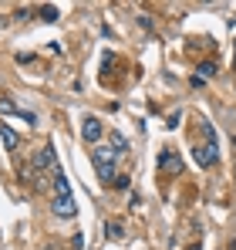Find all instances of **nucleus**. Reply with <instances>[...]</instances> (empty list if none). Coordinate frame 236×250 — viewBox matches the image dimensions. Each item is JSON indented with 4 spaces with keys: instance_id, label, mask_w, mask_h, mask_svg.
<instances>
[{
    "instance_id": "nucleus-1",
    "label": "nucleus",
    "mask_w": 236,
    "mask_h": 250,
    "mask_svg": "<svg viewBox=\"0 0 236 250\" xmlns=\"http://www.w3.org/2000/svg\"><path fill=\"white\" fill-rule=\"evenodd\" d=\"M51 176H54V213H58L61 220H75V213H78V207H75V196H71L68 176L61 172V166L54 169Z\"/></svg>"
},
{
    "instance_id": "nucleus-2",
    "label": "nucleus",
    "mask_w": 236,
    "mask_h": 250,
    "mask_svg": "<svg viewBox=\"0 0 236 250\" xmlns=\"http://www.w3.org/2000/svg\"><path fill=\"white\" fill-rule=\"evenodd\" d=\"M91 159H95V169H98V179L112 183V176H115V152H112V146H95Z\"/></svg>"
},
{
    "instance_id": "nucleus-3",
    "label": "nucleus",
    "mask_w": 236,
    "mask_h": 250,
    "mask_svg": "<svg viewBox=\"0 0 236 250\" xmlns=\"http://www.w3.org/2000/svg\"><path fill=\"white\" fill-rule=\"evenodd\" d=\"M31 169H34V172H54V169H58L54 149H51V146H40L38 152H34V159H31Z\"/></svg>"
},
{
    "instance_id": "nucleus-4",
    "label": "nucleus",
    "mask_w": 236,
    "mask_h": 250,
    "mask_svg": "<svg viewBox=\"0 0 236 250\" xmlns=\"http://www.w3.org/2000/svg\"><path fill=\"white\" fill-rule=\"evenodd\" d=\"M193 159H196L202 169L216 166V159H219V149H216V142H206V146H193Z\"/></svg>"
},
{
    "instance_id": "nucleus-5",
    "label": "nucleus",
    "mask_w": 236,
    "mask_h": 250,
    "mask_svg": "<svg viewBox=\"0 0 236 250\" xmlns=\"http://www.w3.org/2000/svg\"><path fill=\"white\" fill-rule=\"evenodd\" d=\"M101 122L95 119V115H88L84 122H81V135H84V142H91V146H98V139H101Z\"/></svg>"
},
{
    "instance_id": "nucleus-6",
    "label": "nucleus",
    "mask_w": 236,
    "mask_h": 250,
    "mask_svg": "<svg viewBox=\"0 0 236 250\" xmlns=\"http://www.w3.org/2000/svg\"><path fill=\"white\" fill-rule=\"evenodd\" d=\"M158 169H162V172H169V176H179V172H182V159H179L172 149H165V152L158 156Z\"/></svg>"
},
{
    "instance_id": "nucleus-7",
    "label": "nucleus",
    "mask_w": 236,
    "mask_h": 250,
    "mask_svg": "<svg viewBox=\"0 0 236 250\" xmlns=\"http://www.w3.org/2000/svg\"><path fill=\"white\" fill-rule=\"evenodd\" d=\"M0 112H3V115H20L24 122H31V125L38 122V115H34V112H20V108H17L10 98H0Z\"/></svg>"
},
{
    "instance_id": "nucleus-8",
    "label": "nucleus",
    "mask_w": 236,
    "mask_h": 250,
    "mask_svg": "<svg viewBox=\"0 0 236 250\" xmlns=\"http://www.w3.org/2000/svg\"><path fill=\"white\" fill-rule=\"evenodd\" d=\"M0 139H3V146H7V149H17V142H20V139H17V132H14L10 125H3V122H0Z\"/></svg>"
},
{
    "instance_id": "nucleus-9",
    "label": "nucleus",
    "mask_w": 236,
    "mask_h": 250,
    "mask_svg": "<svg viewBox=\"0 0 236 250\" xmlns=\"http://www.w3.org/2000/svg\"><path fill=\"white\" fill-rule=\"evenodd\" d=\"M112 146H115V152H125V149H128L125 135H118V132H112Z\"/></svg>"
},
{
    "instance_id": "nucleus-10",
    "label": "nucleus",
    "mask_w": 236,
    "mask_h": 250,
    "mask_svg": "<svg viewBox=\"0 0 236 250\" xmlns=\"http://www.w3.org/2000/svg\"><path fill=\"white\" fill-rule=\"evenodd\" d=\"M209 75H216V64L213 61H202L199 64V78H209Z\"/></svg>"
},
{
    "instance_id": "nucleus-11",
    "label": "nucleus",
    "mask_w": 236,
    "mask_h": 250,
    "mask_svg": "<svg viewBox=\"0 0 236 250\" xmlns=\"http://www.w3.org/2000/svg\"><path fill=\"white\" fill-rule=\"evenodd\" d=\"M44 21H58V10L54 7H44Z\"/></svg>"
},
{
    "instance_id": "nucleus-12",
    "label": "nucleus",
    "mask_w": 236,
    "mask_h": 250,
    "mask_svg": "<svg viewBox=\"0 0 236 250\" xmlns=\"http://www.w3.org/2000/svg\"><path fill=\"white\" fill-rule=\"evenodd\" d=\"M189 250H202V247H199V244H193V247H189Z\"/></svg>"
}]
</instances>
